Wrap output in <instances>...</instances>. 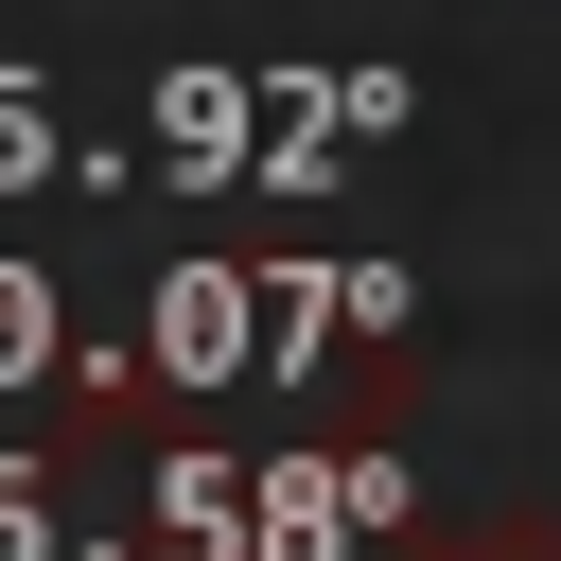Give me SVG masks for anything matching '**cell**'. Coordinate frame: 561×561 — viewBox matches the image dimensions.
<instances>
[]
</instances>
